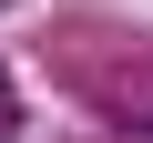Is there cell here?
Returning a JSON list of instances; mask_svg holds the SVG:
<instances>
[{
  "instance_id": "1",
  "label": "cell",
  "mask_w": 153,
  "mask_h": 143,
  "mask_svg": "<svg viewBox=\"0 0 153 143\" xmlns=\"http://www.w3.org/2000/svg\"><path fill=\"white\" fill-rule=\"evenodd\" d=\"M10 123H21V112H10V82H0V143H10Z\"/></svg>"
},
{
  "instance_id": "2",
  "label": "cell",
  "mask_w": 153,
  "mask_h": 143,
  "mask_svg": "<svg viewBox=\"0 0 153 143\" xmlns=\"http://www.w3.org/2000/svg\"><path fill=\"white\" fill-rule=\"evenodd\" d=\"M143 143H153V123H143Z\"/></svg>"
}]
</instances>
